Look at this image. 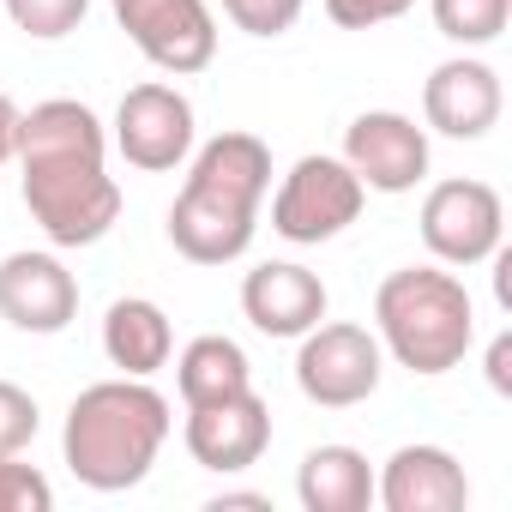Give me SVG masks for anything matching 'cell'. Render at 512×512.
Returning <instances> with one entry per match:
<instances>
[{
	"instance_id": "1",
	"label": "cell",
	"mask_w": 512,
	"mask_h": 512,
	"mask_svg": "<svg viewBox=\"0 0 512 512\" xmlns=\"http://www.w3.org/2000/svg\"><path fill=\"white\" fill-rule=\"evenodd\" d=\"M19 193L55 247H97L121 223V181L109 175V127L79 97H49L19 115Z\"/></svg>"
},
{
	"instance_id": "2",
	"label": "cell",
	"mask_w": 512,
	"mask_h": 512,
	"mask_svg": "<svg viewBox=\"0 0 512 512\" xmlns=\"http://www.w3.org/2000/svg\"><path fill=\"white\" fill-rule=\"evenodd\" d=\"M272 193V145L260 133H217L193 151V169L169 205V247L193 266H235L260 229Z\"/></svg>"
},
{
	"instance_id": "3",
	"label": "cell",
	"mask_w": 512,
	"mask_h": 512,
	"mask_svg": "<svg viewBox=\"0 0 512 512\" xmlns=\"http://www.w3.org/2000/svg\"><path fill=\"white\" fill-rule=\"evenodd\" d=\"M169 398L151 380H97L73 398L67 428H61V458L67 470L97 488V494H127L151 476L157 452L169 446Z\"/></svg>"
},
{
	"instance_id": "4",
	"label": "cell",
	"mask_w": 512,
	"mask_h": 512,
	"mask_svg": "<svg viewBox=\"0 0 512 512\" xmlns=\"http://www.w3.org/2000/svg\"><path fill=\"white\" fill-rule=\"evenodd\" d=\"M374 338L422 380L452 374L476 344V302L452 266H404L374 290Z\"/></svg>"
},
{
	"instance_id": "5",
	"label": "cell",
	"mask_w": 512,
	"mask_h": 512,
	"mask_svg": "<svg viewBox=\"0 0 512 512\" xmlns=\"http://www.w3.org/2000/svg\"><path fill=\"white\" fill-rule=\"evenodd\" d=\"M368 205V187L356 181V169L344 157H296L290 175L272 193V229L296 247H320L338 241Z\"/></svg>"
},
{
	"instance_id": "6",
	"label": "cell",
	"mask_w": 512,
	"mask_h": 512,
	"mask_svg": "<svg viewBox=\"0 0 512 512\" xmlns=\"http://www.w3.org/2000/svg\"><path fill=\"white\" fill-rule=\"evenodd\" d=\"M380 374H386V350L368 326L356 320H320L302 332V350H296V386L308 404L320 410H356L380 392Z\"/></svg>"
},
{
	"instance_id": "7",
	"label": "cell",
	"mask_w": 512,
	"mask_h": 512,
	"mask_svg": "<svg viewBox=\"0 0 512 512\" xmlns=\"http://www.w3.org/2000/svg\"><path fill=\"white\" fill-rule=\"evenodd\" d=\"M416 223H422V247L434 253L440 266H452V272H470V266L494 260L500 241H506V205L476 175L434 181Z\"/></svg>"
},
{
	"instance_id": "8",
	"label": "cell",
	"mask_w": 512,
	"mask_h": 512,
	"mask_svg": "<svg viewBox=\"0 0 512 512\" xmlns=\"http://www.w3.org/2000/svg\"><path fill=\"white\" fill-rule=\"evenodd\" d=\"M127 43L169 79H193L217 61L211 0H109Z\"/></svg>"
},
{
	"instance_id": "9",
	"label": "cell",
	"mask_w": 512,
	"mask_h": 512,
	"mask_svg": "<svg viewBox=\"0 0 512 512\" xmlns=\"http://www.w3.org/2000/svg\"><path fill=\"white\" fill-rule=\"evenodd\" d=\"M109 145L127 157V169H145V175H169L193 157V103L187 91L163 85V79H145L121 97L115 121H109Z\"/></svg>"
},
{
	"instance_id": "10",
	"label": "cell",
	"mask_w": 512,
	"mask_h": 512,
	"mask_svg": "<svg viewBox=\"0 0 512 512\" xmlns=\"http://www.w3.org/2000/svg\"><path fill=\"white\" fill-rule=\"evenodd\" d=\"M0 320L31 338H55L79 320V278L67 272L61 253L19 247L0 260Z\"/></svg>"
},
{
	"instance_id": "11",
	"label": "cell",
	"mask_w": 512,
	"mask_h": 512,
	"mask_svg": "<svg viewBox=\"0 0 512 512\" xmlns=\"http://www.w3.org/2000/svg\"><path fill=\"white\" fill-rule=\"evenodd\" d=\"M344 163L368 193H416L428 181V127L398 109H362L344 127Z\"/></svg>"
},
{
	"instance_id": "12",
	"label": "cell",
	"mask_w": 512,
	"mask_h": 512,
	"mask_svg": "<svg viewBox=\"0 0 512 512\" xmlns=\"http://www.w3.org/2000/svg\"><path fill=\"white\" fill-rule=\"evenodd\" d=\"M187 452L199 470H217V476H235V470H253L272 446V410L260 392H235V398H217V404H193L187 410V428H181Z\"/></svg>"
},
{
	"instance_id": "13",
	"label": "cell",
	"mask_w": 512,
	"mask_h": 512,
	"mask_svg": "<svg viewBox=\"0 0 512 512\" xmlns=\"http://www.w3.org/2000/svg\"><path fill=\"white\" fill-rule=\"evenodd\" d=\"M500 109H506V91H500V73L476 55H452L428 73L422 85V121L440 133V139H488L500 127Z\"/></svg>"
},
{
	"instance_id": "14",
	"label": "cell",
	"mask_w": 512,
	"mask_h": 512,
	"mask_svg": "<svg viewBox=\"0 0 512 512\" xmlns=\"http://www.w3.org/2000/svg\"><path fill=\"white\" fill-rule=\"evenodd\" d=\"M374 500L386 512H464L470 506V476L446 446H398L374 470Z\"/></svg>"
},
{
	"instance_id": "15",
	"label": "cell",
	"mask_w": 512,
	"mask_h": 512,
	"mask_svg": "<svg viewBox=\"0 0 512 512\" xmlns=\"http://www.w3.org/2000/svg\"><path fill=\"white\" fill-rule=\"evenodd\" d=\"M326 302L332 296H326L320 272H308L296 260H266L241 278V314L266 338H302L308 326L326 320Z\"/></svg>"
},
{
	"instance_id": "16",
	"label": "cell",
	"mask_w": 512,
	"mask_h": 512,
	"mask_svg": "<svg viewBox=\"0 0 512 512\" xmlns=\"http://www.w3.org/2000/svg\"><path fill=\"white\" fill-rule=\"evenodd\" d=\"M103 356H109V368H121V374H133V380H151V374L169 368V356H175V326H169V314H163L151 296H121V302H109V314H103Z\"/></svg>"
},
{
	"instance_id": "17",
	"label": "cell",
	"mask_w": 512,
	"mask_h": 512,
	"mask_svg": "<svg viewBox=\"0 0 512 512\" xmlns=\"http://www.w3.org/2000/svg\"><path fill=\"white\" fill-rule=\"evenodd\" d=\"M296 494L308 512H368L374 506V464L344 440L314 446L296 470Z\"/></svg>"
},
{
	"instance_id": "18",
	"label": "cell",
	"mask_w": 512,
	"mask_h": 512,
	"mask_svg": "<svg viewBox=\"0 0 512 512\" xmlns=\"http://www.w3.org/2000/svg\"><path fill=\"white\" fill-rule=\"evenodd\" d=\"M247 386H253V362H247V350H241L235 338H223V332H205V338H193V344L175 356V392H181L187 410H193V404L235 398V392H247Z\"/></svg>"
},
{
	"instance_id": "19",
	"label": "cell",
	"mask_w": 512,
	"mask_h": 512,
	"mask_svg": "<svg viewBox=\"0 0 512 512\" xmlns=\"http://www.w3.org/2000/svg\"><path fill=\"white\" fill-rule=\"evenodd\" d=\"M434 31L458 49H488L512 25V0H428Z\"/></svg>"
},
{
	"instance_id": "20",
	"label": "cell",
	"mask_w": 512,
	"mask_h": 512,
	"mask_svg": "<svg viewBox=\"0 0 512 512\" xmlns=\"http://www.w3.org/2000/svg\"><path fill=\"white\" fill-rule=\"evenodd\" d=\"M85 13H91V0H7V19H13L25 37H37V43L73 37V31L85 25Z\"/></svg>"
},
{
	"instance_id": "21",
	"label": "cell",
	"mask_w": 512,
	"mask_h": 512,
	"mask_svg": "<svg viewBox=\"0 0 512 512\" xmlns=\"http://www.w3.org/2000/svg\"><path fill=\"white\" fill-rule=\"evenodd\" d=\"M49 506H55V482L19 452H0V512H49Z\"/></svg>"
},
{
	"instance_id": "22",
	"label": "cell",
	"mask_w": 512,
	"mask_h": 512,
	"mask_svg": "<svg viewBox=\"0 0 512 512\" xmlns=\"http://www.w3.org/2000/svg\"><path fill=\"white\" fill-rule=\"evenodd\" d=\"M223 7V19L235 25V31H247V37H284V31H296V19H302V7L308 0H217Z\"/></svg>"
},
{
	"instance_id": "23",
	"label": "cell",
	"mask_w": 512,
	"mask_h": 512,
	"mask_svg": "<svg viewBox=\"0 0 512 512\" xmlns=\"http://www.w3.org/2000/svg\"><path fill=\"white\" fill-rule=\"evenodd\" d=\"M37 428H43L37 398L25 386H13V380H0V452H25L37 440Z\"/></svg>"
},
{
	"instance_id": "24",
	"label": "cell",
	"mask_w": 512,
	"mask_h": 512,
	"mask_svg": "<svg viewBox=\"0 0 512 512\" xmlns=\"http://www.w3.org/2000/svg\"><path fill=\"white\" fill-rule=\"evenodd\" d=\"M416 0H326V19L338 31H380L392 19H404Z\"/></svg>"
},
{
	"instance_id": "25",
	"label": "cell",
	"mask_w": 512,
	"mask_h": 512,
	"mask_svg": "<svg viewBox=\"0 0 512 512\" xmlns=\"http://www.w3.org/2000/svg\"><path fill=\"white\" fill-rule=\"evenodd\" d=\"M488 386L506 398L512 392V332H500L494 344H488Z\"/></svg>"
},
{
	"instance_id": "26",
	"label": "cell",
	"mask_w": 512,
	"mask_h": 512,
	"mask_svg": "<svg viewBox=\"0 0 512 512\" xmlns=\"http://www.w3.org/2000/svg\"><path fill=\"white\" fill-rule=\"evenodd\" d=\"M19 115H25V109H19L7 91H0V169L19 157Z\"/></svg>"
}]
</instances>
